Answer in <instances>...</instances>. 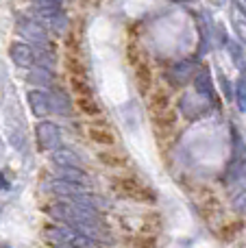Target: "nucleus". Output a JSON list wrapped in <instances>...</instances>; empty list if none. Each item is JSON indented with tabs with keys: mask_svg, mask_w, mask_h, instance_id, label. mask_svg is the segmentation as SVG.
Here are the masks:
<instances>
[{
	"mask_svg": "<svg viewBox=\"0 0 246 248\" xmlns=\"http://www.w3.org/2000/svg\"><path fill=\"white\" fill-rule=\"evenodd\" d=\"M37 141L44 150L55 153L57 148H61V128L55 122H39L37 124Z\"/></svg>",
	"mask_w": 246,
	"mask_h": 248,
	"instance_id": "obj_1",
	"label": "nucleus"
},
{
	"mask_svg": "<svg viewBox=\"0 0 246 248\" xmlns=\"http://www.w3.org/2000/svg\"><path fill=\"white\" fill-rule=\"evenodd\" d=\"M46 189L52 194H57V196H61L63 201H70V198L87 192V187H83V185L68 183V181H61V179H52L50 183H46Z\"/></svg>",
	"mask_w": 246,
	"mask_h": 248,
	"instance_id": "obj_2",
	"label": "nucleus"
},
{
	"mask_svg": "<svg viewBox=\"0 0 246 248\" xmlns=\"http://www.w3.org/2000/svg\"><path fill=\"white\" fill-rule=\"evenodd\" d=\"M9 55H11V61H13V63L20 65V68H33V63H35V52H33V48H31L29 44H24V42L11 44V50H9Z\"/></svg>",
	"mask_w": 246,
	"mask_h": 248,
	"instance_id": "obj_3",
	"label": "nucleus"
},
{
	"mask_svg": "<svg viewBox=\"0 0 246 248\" xmlns=\"http://www.w3.org/2000/svg\"><path fill=\"white\" fill-rule=\"evenodd\" d=\"M225 183H227V187L235 194L246 189V159L229 168V172H227V176H225Z\"/></svg>",
	"mask_w": 246,
	"mask_h": 248,
	"instance_id": "obj_4",
	"label": "nucleus"
},
{
	"mask_svg": "<svg viewBox=\"0 0 246 248\" xmlns=\"http://www.w3.org/2000/svg\"><path fill=\"white\" fill-rule=\"evenodd\" d=\"M29 105H31L33 116H37V118L48 116V113H50V94L44 90L29 92Z\"/></svg>",
	"mask_w": 246,
	"mask_h": 248,
	"instance_id": "obj_5",
	"label": "nucleus"
},
{
	"mask_svg": "<svg viewBox=\"0 0 246 248\" xmlns=\"http://www.w3.org/2000/svg\"><path fill=\"white\" fill-rule=\"evenodd\" d=\"M70 202H74V205L83 207V209H90V211H96V214H100V211L109 209V202L105 201L103 196H98V194H78V196L70 198Z\"/></svg>",
	"mask_w": 246,
	"mask_h": 248,
	"instance_id": "obj_6",
	"label": "nucleus"
},
{
	"mask_svg": "<svg viewBox=\"0 0 246 248\" xmlns=\"http://www.w3.org/2000/svg\"><path fill=\"white\" fill-rule=\"evenodd\" d=\"M17 33L24 35L26 39L35 44H46V29H44L39 22H33V20H20L17 22Z\"/></svg>",
	"mask_w": 246,
	"mask_h": 248,
	"instance_id": "obj_7",
	"label": "nucleus"
},
{
	"mask_svg": "<svg viewBox=\"0 0 246 248\" xmlns=\"http://www.w3.org/2000/svg\"><path fill=\"white\" fill-rule=\"evenodd\" d=\"M50 159H52V163H55V168H81L83 166L81 157L70 148H57L55 153L50 155Z\"/></svg>",
	"mask_w": 246,
	"mask_h": 248,
	"instance_id": "obj_8",
	"label": "nucleus"
},
{
	"mask_svg": "<svg viewBox=\"0 0 246 248\" xmlns=\"http://www.w3.org/2000/svg\"><path fill=\"white\" fill-rule=\"evenodd\" d=\"M55 179L83 185V187H87V185H90V176L83 172V168H55Z\"/></svg>",
	"mask_w": 246,
	"mask_h": 248,
	"instance_id": "obj_9",
	"label": "nucleus"
},
{
	"mask_svg": "<svg viewBox=\"0 0 246 248\" xmlns=\"http://www.w3.org/2000/svg\"><path fill=\"white\" fill-rule=\"evenodd\" d=\"M26 81L33 83V85H39V87H50L52 81H55V74H52L50 68H42V65H33L26 77Z\"/></svg>",
	"mask_w": 246,
	"mask_h": 248,
	"instance_id": "obj_10",
	"label": "nucleus"
},
{
	"mask_svg": "<svg viewBox=\"0 0 246 248\" xmlns=\"http://www.w3.org/2000/svg\"><path fill=\"white\" fill-rule=\"evenodd\" d=\"M194 87H196V92H199L200 96H205L207 100H216V92H214V83H212V77H209V72L207 70H200L199 74H196V78H194Z\"/></svg>",
	"mask_w": 246,
	"mask_h": 248,
	"instance_id": "obj_11",
	"label": "nucleus"
},
{
	"mask_svg": "<svg viewBox=\"0 0 246 248\" xmlns=\"http://www.w3.org/2000/svg\"><path fill=\"white\" fill-rule=\"evenodd\" d=\"M194 74V63L192 61H179L170 68V77L174 78V83H187Z\"/></svg>",
	"mask_w": 246,
	"mask_h": 248,
	"instance_id": "obj_12",
	"label": "nucleus"
},
{
	"mask_svg": "<svg viewBox=\"0 0 246 248\" xmlns=\"http://www.w3.org/2000/svg\"><path fill=\"white\" fill-rule=\"evenodd\" d=\"M52 109L59 111V113H70V98L63 94V92H55V94H50V111Z\"/></svg>",
	"mask_w": 246,
	"mask_h": 248,
	"instance_id": "obj_13",
	"label": "nucleus"
},
{
	"mask_svg": "<svg viewBox=\"0 0 246 248\" xmlns=\"http://www.w3.org/2000/svg\"><path fill=\"white\" fill-rule=\"evenodd\" d=\"M235 105L240 107V111L246 113V78L244 77L235 83Z\"/></svg>",
	"mask_w": 246,
	"mask_h": 248,
	"instance_id": "obj_14",
	"label": "nucleus"
},
{
	"mask_svg": "<svg viewBox=\"0 0 246 248\" xmlns=\"http://www.w3.org/2000/svg\"><path fill=\"white\" fill-rule=\"evenodd\" d=\"M48 22H50V26L57 31V33H59V31H65V26H68V17H65L61 11L48 17Z\"/></svg>",
	"mask_w": 246,
	"mask_h": 248,
	"instance_id": "obj_15",
	"label": "nucleus"
},
{
	"mask_svg": "<svg viewBox=\"0 0 246 248\" xmlns=\"http://www.w3.org/2000/svg\"><path fill=\"white\" fill-rule=\"evenodd\" d=\"M233 209L240 211V214H246V189L233 194Z\"/></svg>",
	"mask_w": 246,
	"mask_h": 248,
	"instance_id": "obj_16",
	"label": "nucleus"
},
{
	"mask_svg": "<svg viewBox=\"0 0 246 248\" xmlns=\"http://www.w3.org/2000/svg\"><path fill=\"white\" fill-rule=\"evenodd\" d=\"M229 52H231V59H233V63L238 65V68L244 65L242 63V48H240L235 42H229Z\"/></svg>",
	"mask_w": 246,
	"mask_h": 248,
	"instance_id": "obj_17",
	"label": "nucleus"
},
{
	"mask_svg": "<svg viewBox=\"0 0 246 248\" xmlns=\"http://www.w3.org/2000/svg\"><path fill=\"white\" fill-rule=\"evenodd\" d=\"M105 131H98V128H92V137L96 141H105V144H111L113 141V135H103Z\"/></svg>",
	"mask_w": 246,
	"mask_h": 248,
	"instance_id": "obj_18",
	"label": "nucleus"
},
{
	"mask_svg": "<svg viewBox=\"0 0 246 248\" xmlns=\"http://www.w3.org/2000/svg\"><path fill=\"white\" fill-rule=\"evenodd\" d=\"M55 248H77V246H72V244H59V246H55Z\"/></svg>",
	"mask_w": 246,
	"mask_h": 248,
	"instance_id": "obj_19",
	"label": "nucleus"
},
{
	"mask_svg": "<svg viewBox=\"0 0 246 248\" xmlns=\"http://www.w3.org/2000/svg\"><path fill=\"white\" fill-rule=\"evenodd\" d=\"M242 2H246V0H242Z\"/></svg>",
	"mask_w": 246,
	"mask_h": 248,
	"instance_id": "obj_20",
	"label": "nucleus"
}]
</instances>
